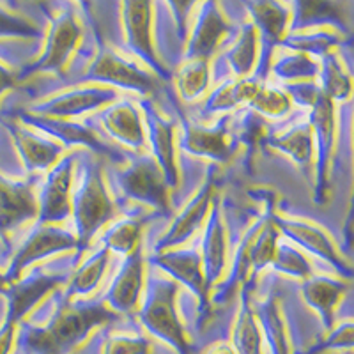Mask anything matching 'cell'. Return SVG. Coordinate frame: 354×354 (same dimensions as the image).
<instances>
[{
    "label": "cell",
    "instance_id": "obj_1",
    "mask_svg": "<svg viewBox=\"0 0 354 354\" xmlns=\"http://www.w3.org/2000/svg\"><path fill=\"white\" fill-rule=\"evenodd\" d=\"M113 317V312L100 303L66 305L53 315L48 326L28 331L27 346L36 354H68L93 328Z\"/></svg>",
    "mask_w": 354,
    "mask_h": 354
},
{
    "label": "cell",
    "instance_id": "obj_2",
    "mask_svg": "<svg viewBox=\"0 0 354 354\" xmlns=\"http://www.w3.org/2000/svg\"><path fill=\"white\" fill-rule=\"evenodd\" d=\"M71 211L77 221L78 241L87 243L100 227H103L112 218L113 205L106 194L101 174L97 170H88L85 181L82 183L71 202Z\"/></svg>",
    "mask_w": 354,
    "mask_h": 354
},
{
    "label": "cell",
    "instance_id": "obj_3",
    "mask_svg": "<svg viewBox=\"0 0 354 354\" xmlns=\"http://www.w3.org/2000/svg\"><path fill=\"white\" fill-rule=\"evenodd\" d=\"M174 294H176L174 283L158 286L153 296L145 303L140 317L151 333L172 346L179 354H189V344L186 340L185 330L174 310Z\"/></svg>",
    "mask_w": 354,
    "mask_h": 354
},
{
    "label": "cell",
    "instance_id": "obj_4",
    "mask_svg": "<svg viewBox=\"0 0 354 354\" xmlns=\"http://www.w3.org/2000/svg\"><path fill=\"white\" fill-rule=\"evenodd\" d=\"M121 181L126 195L129 197L147 202L154 207L169 209L167 181L153 158H142V160L133 161L131 165L122 172Z\"/></svg>",
    "mask_w": 354,
    "mask_h": 354
},
{
    "label": "cell",
    "instance_id": "obj_5",
    "mask_svg": "<svg viewBox=\"0 0 354 354\" xmlns=\"http://www.w3.org/2000/svg\"><path fill=\"white\" fill-rule=\"evenodd\" d=\"M87 80L106 82V84L122 85V87L135 88L138 93H151L156 87V82L149 73L117 55L112 50H103L96 57L87 73Z\"/></svg>",
    "mask_w": 354,
    "mask_h": 354
},
{
    "label": "cell",
    "instance_id": "obj_6",
    "mask_svg": "<svg viewBox=\"0 0 354 354\" xmlns=\"http://www.w3.org/2000/svg\"><path fill=\"white\" fill-rule=\"evenodd\" d=\"M75 245H77L75 236H71L66 230L55 229V227H39L28 236V239L15 257L9 278L11 280L17 278L24 268L32 264L37 259L46 257V255L55 254V252H62V250H69Z\"/></svg>",
    "mask_w": 354,
    "mask_h": 354
},
{
    "label": "cell",
    "instance_id": "obj_7",
    "mask_svg": "<svg viewBox=\"0 0 354 354\" xmlns=\"http://www.w3.org/2000/svg\"><path fill=\"white\" fill-rule=\"evenodd\" d=\"M71 169V160H62L50 172L43 192H41V221H61L71 213V201H69L73 176Z\"/></svg>",
    "mask_w": 354,
    "mask_h": 354
},
{
    "label": "cell",
    "instance_id": "obj_8",
    "mask_svg": "<svg viewBox=\"0 0 354 354\" xmlns=\"http://www.w3.org/2000/svg\"><path fill=\"white\" fill-rule=\"evenodd\" d=\"M80 39V25L71 12H64L57 18L48 36V44L43 59L36 68L41 71H59L68 61L69 53L77 46Z\"/></svg>",
    "mask_w": 354,
    "mask_h": 354
},
{
    "label": "cell",
    "instance_id": "obj_9",
    "mask_svg": "<svg viewBox=\"0 0 354 354\" xmlns=\"http://www.w3.org/2000/svg\"><path fill=\"white\" fill-rule=\"evenodd\" d=\"M36 214L37 202L30 186L0 179V232L11 230Z\"/></svg>",
    "mask_w": 354,
    "mask_h": 354
},
{
    "label": "cell",
    "instance_id": "obj_10",
    "mask_svg": "<svg viewBox=\"0 0 354 354\" xmlns=\"http://www.w3.org/2000/svg\"><path fill=\"white\" fill-rule=\"evenodd\" d=\"M115 97L112 88H78L71 91L62 96H57L53 100L46 101L36 109V112L43 117H59L77 115V113L85 112V110L96 109V106L105 105Z\"/></svg>",
    "mask_w": 354,
    "mask_h": 354
},
{
    "label": "cell",
    "instance_id": "obj_11",
    "mask_svg": "<svg viewBox=\"0 0 354 354\" xmlns=\"http://www.w3.org/2000/svg\"><path fill=\"white\" fill-rule=\"evenodd\" d=\"M277 229L283 230V232L292 238L294 241L299 243L301 246H305L308 252L312 254L319 255V257L326 259L328 262H331L333 266L340 268L344 273L349 277L351 270L349 266L340 259V255L337 254V250L335 246L331 245L330 238H328L326 234L322 232L321 229H317L315 225H308V223H303V221H294V220H277Z\"/></svg>",
    "mask_w": 354,
    "mask_h": 354
},
{
    "label": "cell",
    "instance_id": "obj_12",
    "mask_svg": "<svg viewBox=\"0 0 354 354\" xmlns=\"http://www.w3.org/2000/svg\"><path fill=\"white\" fill-rule=\"evenodd\" d=\"M124 24L128 43L137 55L144 57L154 69L161 71L154 57L153 43H151V4L147 2H126Z\"/></svg>",
    "mask_w": 354,
    "mask_h": 354
},
{
    "label": "cell",
    "instance_id": "obj_13",
    "mask_svg": "<svg viewBox=\"0 0 354 354\" xmlns=\"http://www.w3.org/2000/svg\"><path fill=\"white\" fill-rule=\"evenodd\" d=\"M142 271H144V262H142L140 250L137 248L133 254H129L128 261L110 287L109 301L112 308L126 312L137 305L142 289Z\"/></svg>",
    "mask_w": 354,
    "mask_h": 354
},
{
    "label": "cell",
    "instance_id": "obj_14",
    "mask_svg": "<svg viewBox=\"0 0 354 354\" xmlns=\"http://www.w3.org/2000/svg\"><path fill=\"white\" fill-rule=\"evenodd\" d=\"M101 122L109 129L113 138L129 147H140L144 145V129H142L140 115L131 103H117L110 106L101 115Z\"/></svg>",
    "mask_w": 354,
    "mask_h": 354
},
{
    "label": "cell",
    "instance_id": "obj_15",
    "mask_svg": "<svg viewBox=\"0 0 354 354\" xmlns=\"http://www.w3.org/2000/svg\"><path fill=\"white\" fill-rule=\"evenodd\" d=\"M227 30H229V25L221 18V12L218 11L216 6H205L202 17L197 21L192 43H189V59L207 61V57L213 53V50L216 48V44L220 43Z\"/></svg>",
    "mask_w": 354,
    "mask_h": 354
},
{
    "label": "cell",
    "instance_id": "obj_16",
    "mask_svg": "<svg viewBox=\"0 0 354 354\" xmlns=\"http://www.w3.org/2000/svg\"><path fill=\"white\" fill-rule=\"evenodd\" d=\"M154 262L169 271L177 280L185 282L189 289H194V292L201 296L202 301H205L207 296H205L204 274L201 270V255L195 252H167L154 257Z\"/></svg>",
    "mask_w": 354,
    "mask_h": 354
},
{
    "label": "cell",
    "instance_id": "obj_17",
    "mask_svg": "<svg viewBox=\"0 0 354 354\" xmlns=\"http://www.w3.org/2000/svg\"><path fill=\"white\" fill-rule=\"evenodd\" d=\"M211 198H213V188H211V185H205L201 194L189 202L185 213L174 221L172 229L167 232L165 238L161 239L160 248H169V246L186 241L204 220L205 213L209 209Z\"/></svg>",
    "mask_w": 354,
    "mask_h": 354
},
{
    "label": "cell",
    "instance_id": "obj_18",
    "mask_svg": "<svg viewBox=\"0 0 354 354\" xmlns=\"http://www.w3.org/2000/svg\"><path fill=\"white\" fill-rule=\"evenodd\" d=\"M12 137L17 140L18 149H20L28 169H46L59 158L62 151L61 145L55 144V142L44 140L36 133H30L24 128H18V126L12 128Z\"/></svg>",
    "mask_w": 354,
    "mask_h": 354
},
{
    "label": "cell",
    "instance_id": "obj_19",
    "mask_svg": "<svg viewBox=\"0 0 354 354\" xmlns=\"http://www.w3.org/2000/svg\"><path fill=\"white\" fill-rule=\"evenodd\" d=\"M346 286L335 280H328V278H310L303 286V296L308 301L310 306H314L319 314L324 319L326 328H331L333 322V310L337 306L338 299L342 298Z\"/></svg>",
    "mask_w": 354,
    "mask_h": 354
},
{
    "label": "cell",
    "instance_id": "obj_20",
    "mask_svg": "<svg viewBox=\"0 0 354 354\" xmlns=\"http://www.w3.org/2000/svg\"><path fill=\"white\" fill-rule=\"evenodd\" d=\"M183 147L189 153L198 156H209L214 160H227L229 145H227V129L223 126L218 128H188Z\"/></svg>",
    "mask_w": 354,
    "mask_h": 354
},
{
    "label": "cell",
    "instance_id": "obj_21",
    "mask_svg": "<svg viewBox=\"0 0 354 354\" xmlns=\"http://www.w3.org/2000/svg\"><path fill=\"white\" fill-rule=\"evenodd\" d=\"M225 268V232L216 213L211 216L204 239V282L213 283Z\"/></svg>",
    "mask_w": 354,
    "mask_h": 354
},
{
    "label": "cell",
    "instance_id": "obj_22",
    "mask_svg": "<svg viewBox=\"0 0 354 354\" xmlns=\"http://www.w3.org/2000/svg\"><path fill=\"white\" fill-rule=\"evenodd\" d=\"M59 278L57 277H34L24 283H18L11 289V314L9 319L15 322L20 321L28 310L32 308L44 294L52 290L57 286Z\"/></svg>",
    "mask_w": 354,
    "mask_h": 354
},
{
    "label": "cell",
    "instance_id": "obj_23",
    "mask_svg": "<svg viewBox=\"0 0 354 354\" xmlns=\"http://www.w3.org/2000/svg\"><path fill=\"white\" fill-rule=\"evenodd\" d=\"M151 138H153V149L158 158V163L163 170L167 185H177V170L176 161H174V144H172V124L167 122L161 117H153V126H151Z\"/></svg>",
    "mask_w": 354,
    "mask_h": 354
},
{
    "label": "cell",
    "instance_id": "obj_24",
    "mask_svg": "<svg viewBox=\"0 0 354 354\" xmlns=\"http://www.w3.org/2000/svg\"><path fill=\"white\" fill-rule=\"evenodd\" d=\"M314 129L310 124L294 126L289 131L271 138V145L289 154L298 161L299 165H308L312 160V147H314Z\"/></svg>",
    "mask_w": 354,
    "mask_h": 354
},
{
    "label": "cell",
    "instance_id": "obj_25",
    "mask_svg": "<svg viewBox=\"0 0 354 354\" xmlns=\"http://www.w3.org/2000/svg\"><path fill=\"white\" fill-rule=\"evenodd\" d=\"M232 349L236 354H261L262 353V337L261 330L255 321L254 310L250 308L248 301L245 299L241 314H239L238 324L234 330Z\"/></svg>",
    "mask_w": 354,
    "mask_h": 354
},
{
    "label": "cell",
    "instance_id": "obj_26",
    "mask_svg": "<svg viewBox=\"0 0 354 354\" xmlns=\"http://www.w3.org/2000/svg\"><path fill=\"white\" fill-rule=\"evenodd\" d=\"M262 328L266 331L268 342H270L273 354H290L289 342H287L286 328H283V319L280 315V308L274 299L264 303L259 310Z\"/></svg>",
    "mask_w": 354,
    "mask_h": 354
},
{
    "label": "cell",
    "instance_id": "obj_27",
    "mask_svg": "<svg viewBox=\"0 0 354 354\" xmlns=\"http://www.w3.org/2000/svg\"><path fill=\"white\" fill-rule=\"evenodd\" d=\"M209 82V69H207V61L202 59H189L181 68L177 75V87L181 91L183 97L188 101L197 100Z\"/></svg>",
    "mask_w": 354,
    "mask_h": 354
},
{
    "label": "cell",
    "instance_id": "obj_28",
    "mask_svg": "<svg viewBox=\"0 0 354 354\" xmlns=\"http://www.w3.org/2000/svg\"><path fill=\"white\" fill-rule=\"evenodd\" d=\"M248 8L252 11L255 25H259L266 34H270L271 37L282 36L287 18H289V12L283 6L274 4V2H254V4H248Z\"/></svg>",
    "mask_w": 354,
    "mask_h": 354
},
{
    "label": "cell",
    "instance_id": "obj_29",
    "mask_svg": "<svg viewBox=\"0 0 354 354\" xmlns=\"http://www.w3.org/2000/svg\"><path fill=\"white\" fill-rule=\"evenodd\" d=\"M142 225L137 220H122L117 221L112 229L105 234L106 250H113L119 254H133L138 248L140 241Z\"/></svg>",
    "mask_w": 354,
    "mask_h": 354
},
{
    "label": "cell",
    "instance_id": "obj_30",
    "mask_svg": "<svg viewBox=\"0 0 354 354\" xmlns=\"http://www.w3.org/2000/svg\"><path fill=\"white\" fill-rule=\"evenodd\" d=\"M106 262H109V250L103 248L93 257L87 259L84 264L80 266V270L77 271L75 278L71 282V292L73 294H88L97 282L101 280L103 273H105Z\"/></svg>",
    "mask_w": 354,
    "mask_h": 354
},
{
    "label": "cell",
    "instance_id": "obj_31",
    "mask_svg": "<svg viewBox=\"0 0 354 354\" xmlns=\"http://www.w3.org/2000/svg\"><path fill=\"white\" fill-rule=\"evenodd\" d=\"M278 229L274 223H266L255 232V238L250 246V268L262 270L264 266L273 262L278 245Z\"/></svg>",
    "mask_w": 354,
    "mask_h": 354
},
{
    "label": "cell",
    "instance_id": "obj_32",
    "mask_svg": "<svg viewBox=\"0 0 354 354\" xmlns=\"http://www.w3.org/2000/svg\"><path fill=\"white\" fill-rule=\"evenodd\" d=\"M322 84H324L322 94L330 97V100H346V97H349L351 78L333 55H324Z\"/></svg>",
    "mask_w": 354,
    "mask_h": 354
},
{
    "label": "cell",
    "instance_id": "obj_33",
    "mask_svg": "<svg viewBox=\"0 0 354 354\" xmlns=\"http://www.w3.org/2000/svg\"><path fill=\"white\" fill-rule=\"evenodd\" d=\"M37 126H41V129H46L48 133H52L53 137H57L59 140L64 142H73V144H87L94 149H101V145L97 144L96 137L88 129L82 128L78 124H71V122L61 121V119H52V117H43L37 121Z\"/></svg>",
    "mask_w": 354,
    "mask_h": 354
},
{
    "label": "cell",
    "instance_id": "obj_34",
    "mask_svg": "<svg viewBox=\"0 0 354 354\" xmlns=\"http://www.w3.org/2000/svg\"><path fill=\"white\" fill-rule=\"evenodd\" d=\"M255 53H257V34H255V28L245 27L238 44L229 53V62L234 71L241 75V77L248 75L252 68H254Z\"/></svg>",
    "mask_w": 354,
    "mask_h": 354
},
{
    "label": "cell",
    "instance_id": "obj_35",
    "mask_svg": "<svg viewBox=\"0 0 354 354\" xmlns=\"http://www.w3.org/2000/svg\"><path fill=\"white\" fill-rule=\"evenodd\" d=\"M250 103L257 112L266 113V115H282V113L289 112L290 109V97L283 91H278L273 87H262V85Z\"/></svg>",
    "mask_w": 354,
    "mask_h": 354
},
{
    "label": "cell",
    "instance_id": "obj_36",
    "mask_svg": "<svg viewBox=\"0 0 354 354\" xmlns=\"http://www.w3.org/2000/svg\"><path fill=\"white\" fill-rule=\"evenodd\" d=\"M273 264L277 270L299 278H306L312 273V266L306 261L305 255H301L298 250L290 248V246H280V248H277Z\"/></svg>",
    "mask_w": 354,
    "mask_h": 354
},
{
    "label": "cell",
    "instance_id": "obj_37",
    "mask_svg": "<svg viewBox=\"0 0 354 354\" xmlns=\"http://www.w3.org/2000/svg\"><path fill=\"white\" fill-rule=\"evenodd\" d=\"M277 75H280L282 78H289V80H296V78H310L314 77L317 73V68L312 62V59H308V55H290L287 59H282L278 62L277 68H274Z\"/></svg>",
    "mask_w": 354,
    "mask_h": 354
},
{
    "label": "cell",
    "instance_id": "obj_38",
    "mask_svg": "<svg viewBox=\"0 0 354 354\" xmlns=\"http://www.w3.org/2000/svg\"><path fill=\"white\" fill-rule=\"evenodd\" d=\"M149 342L140 337L117 335L103 346V354H149Z\"/></svg>",
    "mask_w": 354,
    "mask_h": 354
},
{
    "label": "cell",
    "instance_id": "obj_39",
    "mask_svg": "<svg viewBox=\"0 0 354 354\" xmlns=\"http://www.w3.org/2000/svg\"><path fill=\"white\" fill-rule=\"evenodd\" d=\"M301 18L305 24L310 21H326V20H340L342 18V8L338 4H331V2H322V4H315V2H306L301 4Z\"/></svg>",
    "mask_w": 354,
    "mask_h": 354
},
{
    "label": "cell",
    "instance_id": "obj_40",
    "mask_svg": "<svg viewBox=\"0 0 354 354\" xmlns=\"http://www.w3.org/2000/svg\"><path fill=\"white\" fill-rule=\"evenodd\" d=\"M351 346H353V324L346 322V324L331 331L330 337L324 342L315 346L314 349H310V354L322 353L324 349H349Z\"/></svg>",
    "mask_w": 354,
    "mask_h": 354
},
{
    "label": "cell",
    "instance_id": "obj_41",
    "mask_svg": "<svg viewBox=\"0 0 354 354\" xmlns=\"http://www.w3.org/2000/svg\"><path fill=\"white\" fill-rule=\"evenodd\" d=\"M289 46L294 50H301L306 53H326L335 44L333 37L321 34V36H306V37H290Z\"/></svg>",
    "mask_w": 354,
    "mask_h": 354
},
{
    "label": "cell",
    "instance_id": "obj_42",
    "mask_svg": "<svg viewBox=\"0 0 354 354\" xmlns=\"http://www.w3.org/2000/svg\"><path fill=\"white\" fill-rule=\"evenodd\" d=\"M0 34L8 36H36L37 28L27 20L6 11H0Z\"/></svg>",
    "mask_w": 354,
    "mask_h": 354
},
{
    "label": "cell",
    "instance_id": "obj_43",
    "mask_svg": "<svg viewBox=\"0 0 354 354\" xmlns=\"http://www.w3.org/2000/svg\"><path fill=\"white\" fill-rule=\"evenodd\" d=\"M15 328H17V322L8 319L4 328L0 330V354H9L11 351L12 340H15Z\"/></svg>",
    "mask_w": 354,
    "mask_h": 354
},
{
    "label": "cell",
    "instance_id": "obj_44",
    "mask_svg": "<svg viewBox=\"0 0 354 354\" xmlns=\"http://www.w3.org/2000/svg\"><path fill=\"white\" fill-rule=\"evenodd\" d=\"M204 354H236V351L232 349V346H229V344H214V346H211L209 349H205Z\"/></svg>",
    "mask_w": 354,
    "mask_h": 354
},
{
    "label": "cell",
    "instance_id": "obj_45",
    "mask_svg": "<svg viewBox=\"0 0 354 354\" xmlns=\"http://www.w3.org/2000/svg\"><path fill=\"white\" fill-rule=\"evenodd\" d=\"M12 85V77L6 71L2 66H0V94L4 93L6 88H9Z\"/></svg>",
    "mask_w": 354,
    "mask_h": 354
},
{
    "label": "cell",
    "instance_id": "obj_46",
    "mask_svg": "<svg viewBox=\"0 0 354 354\" xmlns=\"http://www.w3.org/2000/svg\"><path fill=\"white\" fill-rule=\"evenodd\" d=\"M4 287H6V278L2 277V274H0V290L4 289Z\"/></svg>",
    "mask_w": 354,
    "mask_h": 354
}]
</instances>
